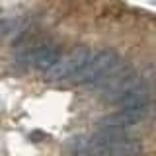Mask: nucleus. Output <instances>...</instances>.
<instances>
[{
    "label": "nucleus",
    "instance_id": "f257e3e1",
    "mask_svg": "<svg viewBox=\"0 0 156 156\" xmlns=\"http://www.w3.org/2000/svg\"><path fill=\"white\" fill-rule=\"evenodd\" d=\"M143 150L139 139L129 133L98 129L88 140L78 146V156H136Z\"/></svg>",
    "mask_w": 156,
    "mask_h": 156
},
{
    "label": "nucleus",
    "instance_id": "f03ea898",
    "mask_svg": "<svg viewBox=\"0 0 156 156\" xmlns=\"http://www.w3.org/2000/svg\"><path fill=\"white\" fill-rule=\"evenodd\" d=\"M123 65H125L123 58H121V55L115 49H109V47L96 49V51H92L90 61H88L84 72L78 78L76 84H82V86L98 90V88L104 86Z\"/></svg>",
    "mask_w": 156,
    "mask_h": 156
},
{
    "label": "nucleus",
    "instance_id": "7ed1b4c3",
    "mask_svg": "<svg viewBox=\"0 0 156 156\" xmlns=\"http://www.w3.org/2000/svg\"><path fill=\"white\" fill-rule=\"evenodd\" d=\"M62 57L65 55H62V49L58 43L51 41V39H33L18 49L16 61L22 66L35 68V70L49 74L61 62Z\"/></svg>",
    "mask_w": 156,
    "mask_h": 156
},
{
    "label": "nucleus",
    "instance_id": "20e7f679",
    "mask_svg": "<svg viewBox=\"0 0 156 156\" xmlns=\"http://www.w3.org/2000/svg\"><path fill=\"white\" fill-rule=\"evenodd\" d=\"M92 49L88 47H78L74 51H70L68 55L61 58V62L53 68L47 76V80L51 82H78V78L82 76L84 68L90 61Z\"/></svg>",
    "mask_w": 156,
    "mask_h": 156
},
{
    "label": "nucleus",
    "instance_id": "39448f33",
    "mask_svg": "<svg viewBox=\"0 0 156 156\" xmlns=\"http://www.w3.org/2000/svg\"><path fill=\"white\" fill-rule=\"evenodd\" d=\"M154 107L148 109H117L115 113H109L101 117L98 121V129H109V131H121V133H129L135 125H140L152 115Z\"/></svg>",
    "mask_w": 156,
    "mask_h": 156
}]
</instances>
